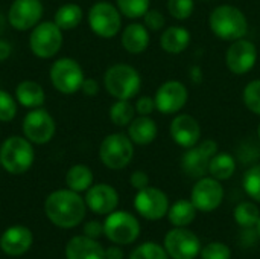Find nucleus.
<instances>
[{"label":"nucleus","mask_w":260,"mask_h":259,"mask_svg":"<svg viewBox=\"0 0 260 259\" xmlns=\"http://www.w3.org/2000/svg\"><path fill=\"white\" fill-rule=\"evenodd\" d=\"M66 185L75 192L88 191L93 186V171L87 165H73L66 174Z\"/></svg>","instance_id":"obj_27"},{"label":"nucleus","mask_w":260,"mask_h":259,"mask_svg":"<svg viewBox=\"0 0 260 259\" xmlns=\"http://www.w3.org/2000/svg\"><path fill=\"white\" fill-rule=\"evenodd\" d=\"M34 243V235L26 226H11L0 237V249L9 256L24 255Z\"/></svg>","instance_id":"obj_20"},{"label":"nucleus","mask_w":260,"mask_h":259,"mask_svg":"<svg viewBox=\"0 0 260 259\" xmlns=\"http://www.w3.org/2000/svg\"><path fill=\"white\" fill-rule=\"evenodd\" d=\"M169 134L172 140L181 148H192L201 139V125L200 122L186 113L177 114L169 127Z\"/></svg>","instance_id":"obj_18"},{"label":"nucleus","mask_w":260,"mask_h":259,"mask_svg":"<svg viewBox=\"0 0 260 259\" xmlns=\"http://www.w3.org/2000/svg\"><path fill=\"white\" fill-rule=\"evenodd\" d=\"M67 259H105V249L85 235L73 237L66 246Z\"/></svg>","instance_id":"obj_21"},{"label":"nucleus","mask_w":260,"mask_h":259,"mask_svg":"<svg viewBox=\"0 0 260 259\" xmlns=\"http://www.w3.org/2000/svg\"><path fill=\"white\" fill-rule=\"evenodd\" d=\"M81 92L87 96H96L99 93V84L93 78H85L81 87Z\"/></svg>","instance_id":"obj_43"},{"label":"nucleus","mask_w":260,"mask_h":259,"mask_svg":"<svg viewBox=\"0 0 260 259\" xmlns=\"http://www.w3.org/2000/svg\"><path fill=\"white\" fill-rule=\"evenodd\" d=\"M190 32L183 26H168L160 37V47L171 55L183 53L190 44Z\"/></svg>","instance_id":"obj_23"},{"label":"nucleus","mask_w":260,"mask_h":259,"mask_svg":"<svg viewBox=\"0 0 260 259\" xmlns=\"http://www.w3.org/2000/svg\"><path fill=\"white\" fill-rule=\"evenodd\" d=\"M29 47L38 58L47 60L55 56L62 47V29L55 21H40L30 29Z\"/></svg>","instance_id":"obj_6"},{"label":"nucleus","mask_w":260,"mask_h":259,"mask_svg":"<svg viewBox=\"0 0 260 259\" xmlns=\"http://www.w3.org/2000/svg\"><path fill=\"white\" fill-rule=\"evenodd\" d=\"M257 136H259V139H260V124H259V127H257Z\"/></svg>","instance_id":"obj_48"},{"label":"nucleus","mask_w":260,"mask_h":259,"mask_svg":"<svg viewBox=\"0 0 260 259\" xmlns=\"http://www.w3.org/2000/svg\"><path fill=\"white\" fill-rule=\"evenodd\" d=\"M15 99L24 108L32 110L44 104L46 93H44V89L38 82L26 79V81L18 82V85L15 87Z\"/></svg>","instance_id":"obj_25"},{"label":"nucleus","mask_w":260,"mask_h":259,"mask_svg":"<svg viewBox=\"0 0 260 259\" xmlns=\"http://www.w3.org/2000/svg\"><path fill=\"white\" fill-rule=\"evenodd\" d=\"M136 118V108L129 99H117L110 107V119L116 127H128Z\"/></svg>","instance_id":"obj_30"},{"label":"nucleus","mask_w":260,"mask_h":259,"mask_svg":"<svg viewBox=\"0 0 260 259\" xmlns=\"http://www.w3.org/2000/svg\"><path fill=\"white\" fill-rule=\"evenodd\" d=\"M122 46L128 53L139 55L143 53L149 46V29L140 23H131L122 31L120 37Z\"/></svg>","instance_id":"obj_22"},{"label":"nucleus","mask_w":260,"mask_h":259,"mask_svg":"<svg viewBox=\"0 0 260 259\" xmlns=\"http://www.w3.org/2000/svg\"><path fill=\"white\" fill-rule=\"evenodd\" d=\"M235 221L242 226V227H253L257 224L260 218V211L259 208L254 203L250 202H242L235 208Z\"/></svg>","instance_id":"obj_31"},{"label":"nucleus","mask_w":260,"mask_h":259,"mask_svg":"<svg viewBox=\"0 0 260 259\" xmlns=\"http://www.w3.org/2000/svg\"><path fill=\"white\" fill-rule=\"evenodd\" d=\"M218 153V143L212 139L198 142L195 147L187 148L181 157V169L192 179H201L209 174L210 159Z\"/></svg>","instance_id":"obj_11"},{"label":"nucleus","mask_w":260,"mask_h":259,"mask_svg":"<svg viewBox=\"0 0 260 259\" xmlns=\"http://www.w3.org/2000/svg\"><path fill=\"white\" fill-rule=\"evenodd\" d=\"M84 79V70L81 64L73 58H59L50 67V82L55 90L64 95H73L79 92Z\"/></svg>","instance_id":"obj_8"},{"label":"nucleus","mask_w":260,"mask_h":259,"mask_svg":"<svg viewBox=\"0 0 260 259\" xmlns=\"http://www.w3.org/2000/svg\"><path fill=\"white\" fill-rule=\"evenodd\" d=\"M195 9L193 0H168V11L175 20H187Z\"/></svg>","instance_id":"obj_36"},{"label":"nucleus","mask_w":260,"mask_h":259,"mask_svg":"<svg viewBox=\"0 0 260 259\" xmlns=\"http://www.w3.org/2000/svg\"><path fill=\"white\" fill-rule=\"evenodd\" d=\"M104 234L114 244L126 246L139 238L140 223L129 212L114 211L108 214V217L104 221Z\"/></svg>","instance_id":"obj_9"},{"label":"nucleus","mask_w":260,"mask_h":259,"mask_svg":"<svg viewBox=\"0 0 260 259\" xmlns=\"http://www.w3.org/2000/svg\"><path fill=\"white\" fill-rule=\"evenodd\" d=\"M116 6L126 18H140L151 6V0H116Z\"/></svg>","instance_id":"obj_32"},{"label":"nucleus","mask_w":260,"mask_h":259,"mask_svg":"<svg viewBox=\"0 0 260 259\" xmlns=\"http://www.w3.org/2000/svg\"><path fill=\"white\" fill-rule=\"evenodd\" d=\"M198 209L192 203V200H178L172 206H169L168 217L171 224L175 227H187L197 217Z\"/></svg>","instance_id":"obj_28"},{"label":"nucleus","mask_w":260,"mask_h":259,"mask_svg":"<svg viewBox=\"0 0 260 259\" xmlns=\"http://www.w3.org/2000/svg\"><path fill=\"white\" fill-rule=\"evenodd\" d=\"M190 200L201 212H212L218 209L224 200V188L219 180L213 177H201L195 183Z\"/></svg>","instance_id":"obj_17"},{"label":"nucleus","mask_w":260,"mask_h":259,"mask_svg":"<svg viewBox=\"0 0 260 259\" xmlns=\"http://www.w3.org/2000/svg\"><path fill=\"white\" fill-rule=\"evenodd\" d=\"M143 24L149 29V31H161L166 24L165 15L158 11V9H148L146 14L143 15Z\"/></svg>","instance_id":"obj_39"},{"label":"nucleus","mask_w":260,"mask_h":259,"mask_svg":"<svg viewBox=\"0 0 260 259\" xmlns=\"http://www.w3.org/2000/svg\"><path fill=\"white\" fill-rule=\"evenodd\" d=\"M35 160L34 143L24 136H11L0 147V166L12 174L20 176L30 169Z\"/></svg>","instance_id":"obj_3"},{"label":"nucleus","mask_w":260,"mask_h":259,"mask_svg":"<svg viewBox=\"0 0 260 259\" xmlns=\"http://www.w3.org/2000/svg\"><path fill=\"white\" fill-rule=\"evenodd\" d=\"M236 171V160L229 153H216L209 163V174L210 177L222 182L233 177Z\"/></svg>","instance_id":"obj_29"},{"label":"nucleus","mask_w":260,"mask_h":259,"mask_svg":"<svg viewBox=\"0 0 260 259\" xmlns=\"http://www.w3.org/2000/svg\"><path fill=\"white\" fill-rule=\"evenodd\" d=\"M165 249L172 259H195L201 252V243L192 231L175 227L168 232Z\"/></svg>","instance_id":"obj_14"},{"label":"nucleus","mask_w":260,"mask_h":259,"mask_svg":"<svg viewBox=\"0 0 260 259\" xmlns=\"http://www.w3.org/2000/svg\"><path fill=\"white\" fill-rule=\"evenodd\" d=\"M154 99L157 111L163 114H175L186 107L189 99V90L181 81L171 79L163 82L157 89Z\"/></svg>","instance_id":"obj_15"},{"label":"nucleus","mask_w":260,"mask_h":259,"mask_svg":"<svg viewBox=\"0 0 260 259\" xmlns=\"http://www.w3.org/2000/svg\"><path fill=\"white\" fill-rule=\"evenodd\" d=\"M104 234V224L99 223V221H88L85 226H84V235L88 237V238H99L101 235Z\"/></svg>","instance_id":"obj_42"},{"label":"nucleus","mask_w":260,"mask_h":259,"mask_svg":"<svg viewBox=\"0 0 260 259\" xmlns=\"http://www.w3.org/2000/svg\"><path fill=\"white\" fill-rule=\"evenodd\" d=\"M17 114V101L6 90L0 89V122H11Z\"/></svg>","instance_id":"obj_37"},{"label":"nucleus","mask_w":260,"mask_h":259,"mask_svg":"<svg viewBox=\"0 0 260 259\" xmlns=\"http://www.w3.org/2000/svg\"><path fill=\"white\" fill-rule=\"evenodd\" d=\"M134 108H136V113H139V116H151L154 110H157L155 99L151 96H140L136 101Z\"/></svg>","instance_id":"obj_40"},{"label":"nucleus","mask_w":260,"mask_h":259,"mask_svg":"<svg viewBox=\"0 0 260 259\" xmlns=\"http://www.w3.org/2000/svg\"><path fill=\"white\" fill-rule=\"evenodd\" d=\"M84 18V11L76 3H66L59 6L55 12L53 21L56 26L62 31H72L76 29Z\"/></svg>","instance_id":"obj_26"},{"label":"nucleus","mask_w":260,"mask_h":259,"mask_svg":"<svg viewBox=\"0 0 260 259\" xmlns=\"http://www.w3.org/2000/svg\"><path fill=\"white\" fill-rule=\"evenodd\" d=\"M84 200L87 208L94 214L108 215L116 211L119 205V194L113 186L107 183H99L93 185L88 191H85Z\"/></svg>","instance_id":"obj_19"},{"label":"nucleus","mask_w":260,"mask_h":259,"mask_svg":"<svg viewBox=\"0 0 260 259\" xmlns=\"http://www.w3.org/2000/svg\"><path fill=\"white\" fill-rule=\"evenodd\" d=\"M244 189L245 192L260 203V163L251 166L244 176Z\"/></svg>","instance_id":"obj_35"},{"label":"nucleus","mask_w":260,"mask_h":259,"mask_svg":"<svg viewBox=\"0 0 260 259\" xmlns=\"http://www.w3.org/2000/svg\"><path fill=\"white\" fill-rule=\"evenodd\" d=\"M43 12L41 0H14L8 11V21L15 31H29L41 21Z\"/></svg>","instance_id":"obj_16"},{"label":"nucleus","mask_w":260,"mask_h":259,"mask_svg":"<svg viewBox=\"0 0 260 259\" xmlns=\"http://www.w3.org/2000/svg\"><path fill=\"white\" fill-rule=\"evenodd\" d=\"M11 55V46L9 43H6L5 40H0V61L8 60Z\"/></svg>","instance_id":"obj_45"},{"label":"nucleus","mask_w":260,"mask_h":259,"mask_svg":"<svg viewBox=\"0 0 260 259\" xmlns=\"http://www.w3.org/2000/svg\"><path fill=\"white\" fill-rule=\"evenodd\" d=\"M129 259H168V252L155 243H143L133 250Z\"/></svg>","instance_id":"obj_34"},{"label":"nucleus","mask_w":260,"mask_h":259,"mask_svg":"<svg viewBox=\"0 0 260 259\" xmlns=\"http://www.w3.org/2000/svg\"><path fill=\"white\" fill-rule=\"evenodd\" d=\"M256 232H257V235H259L260 238V218L259 221H257V224H256Z\"/></svg>","instance_id":"obj_47"},{"label":"nucleus","mask_w":260,"mask_h":259,"mask_svg":"<svg viewBox=\"0 0 260 259\" xmlns=\"http://www.w3.org/2000/svg\"><path fill=\"white\" fill-rule=\"evenodd\" d=\"M105 90L116 99H133L142 87L140 73L128 64H114L104 75Z\"/></svg>","instance_id":"obj_4"},{"label":"nucleus","mask_w":260,"mask_h":259,"mask_svg":"<svg viewBox=\"0 0 260 259\" xmlns=\"http://www.w3.org/2000/svg\"><path fill=\"white\" fill-rule=\"evenodd\" d=\"M134 157V143L123 133L108 134L99 147V159L108 169H123Z\"/></svg>","instance_id":"obj_5"},{"label":"nucleus","mask_w":260,"mask_h":259,"mask_svg":"<svg viewBox=\"0 0 260 259\" xmlns=\"http://www.w3.org/2000/svg\"><path fill=\"white\" fill-rule=\"evenodd\" d=\"M242 101L251 113L260 116V79H253L245 85L242 92Z\"/></svg>","instance_id":"obj_33"},{"label":"nucleus","mask_w":260,"mask_h":259,"mask_svg":"<svg viewBox=\"0 0 260 259\" xmlns=\"http://www.w3.org/2000/svg\"><path fill=\"white\" fill-rule=\"evenodd\" d=\"M158 134V128L155 121L151 116H139L134 118L133 122L128 125V137L133 140L134 145H149L155 140Z\"/></svg>","instance_id":"obj_24"},{"label":"nucleus","mask_w":260,"mask_h":259,"mask_svg":"<svg viewBox=\"0 0 260 259\" xmlns=\"http://www.w3.org/2000/svg\"><path fill=\"white\" fill-rule=\"evenodd\" d=\"M88 26L101 38H113L120 32L122 14L117 6L110 2H96L87 14Z\"/></svg>","instance_id":"obj_7"},{"label":"nucleus","mask_w":260,"mask_h":259,"mask_svg":"<svg viewBox=\"0 0 260 259\" xmlns=\"http://www.w3.org/2000/svg\"><path fill=\"white\" fill-rule=\"evenodd\" d=\"M129 183L134 189L140 191V189L149 186V176L145 171H134L129 177Z\"/></svg>","instance_id":"obj_41"},{"label":"nucleus","mask_w":260,"mask_h":259,"mask_svg":"<svg viewBox=\"0 0 260 259\" xmlns=\"http://www.w3.org/2000/svg\"><path fill=\"white\" fill-rule=\"evenodd\" d=\"M201 258L203 259H230L232 250L229 246L222 243H210L204 249H201Z\"/></svg>","instance_id":"obj_38"},{"label":"nucleus","mask_w":260,"mask_h":259,"mask_svg":"<svg viewBox=\"0 0 260 259\" xmlns=\"http://www.w3.org/2000/svg\"><path fill=\"white\" fill-rule=\"evenodd\" d=\"M3 29H5V18H3V15L0 12V34L3 32Z\"/></svg>","instance_id":"obj_46"},{"label":"nucleus","mask_w":260,"mask_h":259,"mask_svg":"<svg viewBox=\"0 0 260 259\" xmlns=\"http://www.w3.org/2000/svg\"><path fill=\"white\" fill-rule=\"evenodd\" d=\"M134 208L146 220L157 221L161 220L165 215H168L169 211V200L168 195L154 186H146L140 191H137L134 197Z\"/></svg>","instance_id":"obj_13"},{"label":"nucleus","mask_w":260,"mask_h":259,"mask_svg":"<svg viewBox=\"0 0 260 259\" xmlns=\"http://www.w3.org/2000/svg\"><path fill=\"white\" fill-rule=\"evenodd\" d=\"M21 130L27 140L35 145H44L53 139L56 125L52 114L47 110L38 107L26 113L21 124Z\"/></svg>","instance_id":"obj_10"},{"label":"nucleus","mask_w":260,"mask_h":259,"mask_svg":"<svg viewBox=\"0 0 260 259\" xmlns=\"http://www.w3.org/2000/svg\"><path fill=\"white\" fill-rule=\"evenodd\" d=\"M203 2H209V0H203Z\"/></svg>","instance_id":"obj_49"},{"label":"nucleus","mask_w":260,"mask_h":259,"mask_svg":"<svg viewBox=\"0 0 260 259\" xmlns=\"http://www.w3.org/2000/svg\"><path fill=\"white\" fill-rule=\"evenodd\" d=\"M257 47L248 38H239L232 41L225 52V64L235 75H245L253 70L257 63Z\"/></svg>","instance_id":"obj_12"},{"label":"nucleus","mask_w":260,"mask_h":259,"mask_svg":"<svg viewBox=\"0 0 260 259\" xmlns=\"http://www.w3.org/2000/svg\"><path fill=\"white\" fill-rule=\"evenodd\" d=\"M105 259H123V252L120 247H108L105 250Z\"/></svg>","instance_id":"obj_44"},{"label":"nucleus","mask_w":260,"mask_h":259,"mask_svg":"<svg viewBox=\"0 0 260 259\" xmlns=\"http://www.w3.org/2000/svg\"><path fill=\"white\" fill-rule=\"evenodd\" d=\"M85 200L72 189H58L47 195L44 202L46 217L58 227L72 229L82 223L85 217Z\"/></svg>","instance_id":"obj_1"},{"label":"nucleus","mask_w":260,"mask_h":259,"mask_svg":"<svg viewBox=\"0 0 260 259\" xmlns=\"http://www.w3.org/2000/svg\"><path fill=\"white\" fill-rule=\"evenodd\" d=\"M210 31L224 41H236L248 34L245 14L233 5H219L209 15Z\"/></svg>","instance_id":"obj_2"}]
</instances>
